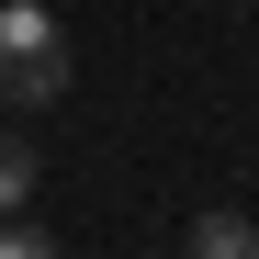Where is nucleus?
I'll list each match as a JSON object with an SVG mask.
<instances>
[{
  "instance_id": "20e7f679",
  "label": "nucleus",
  "mask_w": 259,
  "mask_h": 259,
  "mask_svg": "<svg viewBox=\"0 0 259 259\" xmlns=\"http://www.w3.org/2000/svg\"><path fill=\"white\" fill-rule=\"evenodd\" d=\"M0 259H57V237H46V226H23V214H0Z\"/></svg>"
},
{
  "instance_id": "f03ea898",
  "label": "nucleus",
  "mask_w": 259,
  "mask_h": 259,
  "mask_svg": "<svg viewBox=\"0 0 259 259\" xmlns=\"http://www.w3.org/2000/svg\"><path fill=\"white\" fill-rule=\"evenodd\" d=\"M181 248H192V259H259V226H248V214H192Z\"/></svg>"
},
{
  "instance_id": "f257e3e1",
  "label": "nucleus",
  "mask_w": 259,
  "mask_h": 259,
  "mask_svg": "<svg viewBox=\"0 0 259 259\" xmlns=\"http://www.w3.org/2000/svg\"><path fill=\"white\" fill-rule=\"evenodd\" d=\"M68 91V23L46 0H0V113H34Z\"/></svg>"
},
{
  "instance_id": "7ed1b4c3",
  "label": "nucleus",
  "mask_w": 259,
  "mask_h": 259,
  "mask_svg": "<svg viewBox=\"0 0 259 259\" xmlns=\"http://www.w3.org/2000/svg\"><path fill=\"white\" fill-rule=\"evenodd\" d=\"M34 181H46L34 136H12V124H0V214H23V203H34Z\"/></svg>"
}]
</instances>
